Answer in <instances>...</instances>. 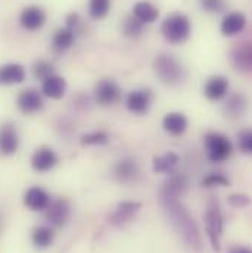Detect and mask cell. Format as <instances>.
<instances>
[{
  "instance_id": "obj_24",
  "label": "cell",
  "mask_w": 252,
  "mask_h": 253,
  "mask_svg": "<svg viewBox=\"0 0 252 253\" xmlns=\"http://www.w3.org/2000/svg\"><path fill=\"white\" fill-rule=\"evenodd\" d=\"M189 189V180L188 177L182 175V174H176L171 175L162 186L159 194H167V196H176L180 197L183 193H186Z\"/></svg>"
},
{
  "instance_id": "obj_33",
  "label": "cell",
  "mask_w": 252,
  "mask_h": 253,
  "mask_svg": "<svg viewBox=\"0 0 252 253\" xmlns=\"http://www.w3.org/2000/svg\"><path fill=\"white\" fill-rule=\"evenodd\" d=\"M199 6L208 13H220L224 10L226 3L224 0H199Z\"/></svg>"
},
{
  "instance_id": "obj_9",
  "label": "cell",
  "mask_w": 252,
  "mask_h": 253,
  "mask_svg": "<svg viewBox=\"0 0 252 253\" xmlns=\"http://www.w3.org/2000/svg\"><path fill=\"white\" fill-rule=\"evenodd\" d=\"M140 209H142L140 202H131V200L121 202L117 205V208L111 213L109 222L115 227H124L128 222L133 221V218L139 213Z\"/></svg>"
},
{
  "instance_id": "obj_35",
  "label": "cell",
  "mask_w": 252,
  "mask_h": 253,
  "mask_svg": "<svg viewBox=\"0 0 252 253\" xmlns=\"http://www.w3.org/2000/svg\"><path fill=\"white\" fill-rule=\"evenodd\" d=\"M229 203L233 206V208H247L250 205V196L248 194H244V193H235V194H230L229 196Z\"/></svg>"
},
{
  "instance_id": "obj_12",
  "label": "cell",
  "mask_w": 252,
  "mask_h": 253,
  "mask_svg": "<svg viewBox=\"0 0 252 253\" xmlns=\"http://www.w3.org/2000/svg\"><path fill=\"white\" fill-rule=\"evenodd\" d=\"M45 211H46V219L50 222V225L62 227L66 219L69 218L71 206L66 199H58V200H50L49 206Z\"/></svg>"
},
{
  "instance_id": "obj_29",
  "label": "cell",
  "mask_w": 252,
  "mask_h": 253,
  "mask_svg": "<svg viewBox=\"0 0 252 253\" xmlns=\"http://www.w3.org/2000/svg\"><path fill=\"white\" fill-rule=\"evenodd\" d=\"M143 28H145V25L140 21H137L133 15L127 16L123 22V33L127 37H131V39L140 37L143 34Z\"/></svg>"
},
{
  "instance_id": "obj_18",
  "label": "cell",
  "mask_w": 252,
  "mask_h": 253,
  "mask_svg": "<svg viewBox=\"0 0 252 253\" xmlns=\"http://www.w3.org/2000/svg\"><path fill=\"white\" fill-rule=\"evenodd\" d=\"M24 203L28 209H31L34 212L45 211L50 203V196L42 187H31L27 190V193L24 196Z\"/></svg>"
},
{
  "instance_id": "obj_20",
  "label": "cell",
  "mask_w": 252,
  "mask_h": 253,
  "mask_svg": "<svg viewBox=\"0 0 252 253\" xmlns=\"http://www.w3.org/2000/svg\"><path fill=\"white\" fill-rule=\"evenodd\" d=\"M27 72L25 68L19 63H6L0 66V84L1 85H13L25 81Z\"/></svg>"
},
{
  "instance_id": "obj_22",
  "label": "cell",
  "mask_w": 252,
  "mask_h": 253,
  "mask_svg": "<svg viewBox=\"0 0 252 253\" xmlns=\"http://www.w3.org/2000/svg\"><path fill=\"white\" fill-rule=\"evenodd\" d=\"M232 63L238 71L250 72L252 69V47L251 43H241L232 52Z\"/></svg>"
},
{
  "instance_id": "obj_4",
  "label": "cell",
  "mask_w": 252,
  "mask_h": 253,
  "mask_svg": "<svg viewBox=\"0 0 252 253\" xmlns=\"http://www.w3.org/2000/svg\"><path fill=\"white\" fill-rule=\"evenodd\" d=\"M203 221H205V231H206V236L209 239L212 249L215 252H220L221 251L220 237L224 230V218H223L220 205L215 199L209 200L206 206V212L203 215Z\"/></svg>"
},
{
  "instance_id": "obj_26",
  "label": "cell",
  "mask_w": 252,
  "mask_h": 253,
  "mask_svg": "<svg viewBox=\"0 0 252 253\" xmlns=\"http://www.w3.org/2000/svg\"><path fill=\"white\" fill-rule=\"evenodd\" d=\"M33 245L39 249H46L53 243V231L49 227H37L33 230Z\"/></svg>"
},
{
  "instance_id": "obj_37",
  "label": "cell",
  "mask_w": 252,
  "mask_h": 253,
  "mask_svg": "<svg viewBox=\"0 0 252 253\" xmlns=\"http://www.w3.org/2000/svg\"><path fill=\"white\" fill-rule=\"evenodd\" d=\"M229 253H251V251L247 249V248H244V246H235V248L230 249Z\"/></svg>"
},
{
  "instance_id": "obj_30",
  "label": "cell",
  "mask_w": 252,
  "mask_h": 253,
  "mask_svg": "<svg viewBox=\"0 0 252 253\" xmlns=\"http://www.w3.org/2000/svg\"><path fill=\"white\" fill-rule=\"evenodd\" d=\"M83 146H105L109 141V135L105 131H93L81 135Z\"/></svg>"
},
{
  "instance_id": "obj_6",
  "label": "cell",
  "mask_w": 252,
  "mask_h": 253,
  "mask_svg": "<svg viewBox=\"0 0 252 253\" xmlns=\"http://www.w3.org/2000/svg\"><path fill=\"white\" fill-rule=\"evenodd\" d=\"M95 99L101 106L115 105L121 99V87L114 80H101L95 85Z\"/></svg>"
},
{
  "instance_id": "obj_21",
  "label": "cell",
  "mask_w": 252,
  "mask_h": 253,
  "mask_svg": "<svg viewBox=\"0 0 252 253\" xmlns=\"http://www.w3.org/2000/svg\"><path fill=\"white\" fill-rule=\"evenodd\" d=\"M179 162H180V156L176 152H165L153 158L152 171L156 174H173Z\"/></svg>"
},
{
  "instance_id": "obj_32",
  "label": "cell",
  "mask_w": 252,
  "mask_h": 253,
  "mask_svg": "<svg viewBox=\"0 0 252 253\" xmlns=\"http://www.w3.org/2000/svg\"><path fill=\"white\" fill-rule=\"evenodd\" d=\"M202 184L205 187H227L230 186V180L220 172H212L202 180Z\"/></svg>"
},
{
  "instance_id": "obj_25",
  "label": "cell",
  "mask_w": 252,
  "mask_h": 253,
  "mask_svg": "<svg viewBox=\"0 0 252 253\" xmlns=\"http://www.w3.org/2000/svg\"><path fill=\"white\" fill-rule=\"evenodd\" d=\"M75 43V33L66 27L59 28L53 39H52V46H53V50L58 52V53H63L66 52L68 49H71Z\"/></svg>"
},
{
  "instance_id": "obj_28",
  "label": "cell",
  "mask_w": 252,
  "mask_h": 253,
  "mask_svg": "<svg viewBox=\"0 0 252 253\" xmlns=\"http://www.w3.org/2000/svg\"><path fill=\"white\" fill-rule=\"evenodd\" d=\"M247 100L242 94H233L226 102V112H229L233 117H241L245 111Z\"/></svg>"
},
{
  "instance_id": "obj_13",
  "label": "cell",
  "mask_w": 252,
  "mask_h": 253,
  "mask_svg": "<svg viewBox=\"0 0 252 253\" xmlns=\"http://www.w3.org/2000/svg\"><path fill=\"white\" fill-rule=\"evenodd\" d=\"M229 80L223 75H214L206 80L203 87V94L211 102H218L224 99L229 93Z\"/></svg>"
},
{
  "instance_id": "obj_3",
  "label": "cell",
  "mask_w": 252,
  "mask_h": 253,
  "mask_svg": "<svg viewBox=\"0 0 252 253\" xmlns=\"http://www.w3.org/2000/svg\"><path fill=\"white\" fill-rule=\"evenodd\" d=\"M153 71L158 80L168 85H176L185 80V68L173 55H159L153 61Z\"/></svg>"
},
{
  "instance_id": "obj_16",
  "label": "cell",
  "mask_w": 252,
  "mask_h": 253,
  "mask_svg": "<svg viewBox=\"0 0 252 253\" xmlns=\"http://www.w3.org/2000/svg\"><path fill=\"white\" fill-rule=\"evenodd\" d=\"M140 174L139 165L134 159L131 158H124L118 161L114 167V175L120 183H131L136 181Z\"/></svg>"
},
{
  "instance_id": "obj_23",
  "label": "cell",
  "mask_w": 252,
  "mask_h": 253,
  "mask_svg": "<svg viewBox=\"0 0 252 253\" xmlns=\"http://www.w3.org/2000/svg\"><path fill=\"white\" fill-rule=\"evenodd\" d=\"M131 15L137 21H140L143 25H148V24H153L158 19L159 10L153 3H151L148 0H142V1H137L133 6V13Z\"/></svg>"
},
{
  "instance_id": "obj_17",
  "label": "cell",
  "mask_w": 252,
  "mask_h": 253,
  "mask_svg": "<svg viewBox=\"0 0 252 253\" xmlns=\"http://www.w3.org/2000/svg\"><path fill=\"white\" fill-rule=\"evenodd\" d=\"M66 91V81L61 75H50L42 81V94H45L49 99L59 100L65 96Z\"/></svg>"
},
{
  "instance_id": "obj_1",
  "label": "cell",
  "mask_w": 252,
  "mask_h": 253,
  "mask_svg": "<svg viewBox=\"0 0 252 253\" xmlns=\"http://www.w3.org/2000/svg\"><path fill=\"white\" fill-rule=\"evenodd\" d=\"M159 202L167 213V218L170 219L171 225L176 228L179 236L183 239L186 246L195 252L202 251V239L199 233V227L193 216L189 213V211L182 205L179 197L176 196H167L159 194Z\"/></svg>"
},
{
  "instance_id": "obj_2",
  "label": "cell",
  "mask_w": 252,
  "mask_h": 253,
  "mask_svg": "<svg viewBox=\"0 0 252 253\" xmlns=\"http://www.w3.org/2000/svg\"><path fill=\"white\" fill-rule=\"evenodd\" d=\"M161 33L168 43L182 44L192 34L190 19L182 12H174L164 19V22L161 25Z\"/></svg>"
},
{
  "instance_id": "obj_8",
  "label": "cell",
  "mask_w": 252,
  "mask_h": 253,
  "mask_svg": "<svg viewBox=\"0 0 252 253\" xmlns=\"http://www.w3.org/2000/svg\"><path fill=\"white\" fill-rule=\"evenodd\" d=\"M16 106L24 115H33L43 108V96L39 90L36 88H27L22 90L18 94L16 99Z\"/></svg>"
},
{
  "instance_id": "obj_11",
  "label": "cell",
  "mask_w": 252,
  "mask_h": 253,
  "mask_svg": "<svg viewBox=\"0 0 252 253\" xmlns=\"http://www.w3.org/2000/svg\"><path fill=\"white\" fill-rule=\"evenodd\" d=\"M58 164V155L50 147H39L31 156V167L37 172H48Z\"/></svg>"
},
{
  "instance_id": "obj_34",
  "label": "cell",
  "mask_w": 252,
  "mask_h": 253,
  "mask_svg": "<svg viewBox=\"0 0 252 253\" xmlns=\"http://www.w3.org/2000/svg\"><path fill=\"white\" fill-rule=\"evenodd\" d=\"M238 146L244 153L252 152V132L251 129L245 128L238 134Z\"/></svg>"
},
{
  "instance_id": "obj_19",
  "label": "cell",
  "mask_w": 252,
  "mask_h": 253,
  "mask_svg": "<svg viewBox=\"0 0 252 253\" xmlns=\"http://www.w3.org/2000/svg\"><path fill=\"white\" fill-rule=\"evenodd\" d=\"M188 126H189V121L182 112H168L162 120L164 131L174 137L183 135L186 132Z\"/></svg>"
},
{
  "instance_id": "obj_10",
  "label": "cell",
  "mask_w": 252,
  "mask_h": 253,
  "mask_svg": "<svg viewBox=\"0 0 252 253\" xmlns=\"http://www.w3.org/2000/svg\"><path fill=\"white\" fill-rule=\"evenodd\" d=\"M19 24L27 31H37L46 24V12L40 6H27L19 15Z\"/></svg>"
},
{
  "instance_id": "obj_14",
  "label": "cell",
  "mask_w": 252,
  "mask_h": 253,
  "mask_svg": "<svg viewBox=\"0 0 252 253\" xmlns=\"http://www.w3.org/2000/svg\"><path fill=\"white\" fill-rule=\"evenodd\" d=\"M19 147V137L16 126L6 123L0 126V153L4 156L13 155Z\"/></svg>"
},
{
  "instance_id": "obj_27",
  "label": "cell",
  "mask_w": 252,
  "mask_h": 253,
  "mask_svg": "<svg viewBox=\"0 0 252 253\" xmlns=\"http://www.w3.org/2000/svg\"><path fill=\"white\" fill-rule=\"evenodd\" d=\"M111 10V0H89V15L93 19H103Z\"/></svg>"
},
{
  "instance_id": "obj_15",
  "label": "cell",
  "mask_w": 252,
  "mask_h": 253,
  "mask_svg": "<svg viewBox=\"0 0 252 253\" xmlns=\"http://www.w3.org/2000/svg\"><path fill=\"white\" fill-rule=\"evenodd\" d=\"M245 25H247V16L242 12H230L223 18L220 31L224 37H233L242 33Z\"/></svg>"
},
{
  "instance_id": "obj_36",
  "label": "cell",
  "mask_w": 252,
  "mask_h": 253,
  "mask_svg": "<svg viewBox=\"0 0 252 253\" xmlns=\"http://www.w3.org/2000/svg\"><path fill=\"white\" fill-rule=\"evenodd\" d=\"M78 24H80V15H78V13H71V15H68V18H66V25H65L66 28H69V30H72V31L75 33Z\"/></svg>"
},
{
  "instance_id": "obj_7",
  "label": "cell",
  "mask_w": 252,
  "mask_h": 253,
  "mask_svg": "<svg viewBox=\"0 0 252 253\" xmlns=\"http://www.w3.org/2000/svg\"><path fill=\"white\" fill-rule=\"evenodd\" d=\"M126 106L127 111L133 115H146L152 106V93L146 88L130 91L126 97Z\"/></svg>"
},
{
  "instance_id": "obj_5",
  "label": "cell",
  "mask_w": 252,
  "mask_h": 253,
  "mask_svg": "<svg viewBox=\"0 0 252 253\" xmlns=\"http://www.w3.org/2000/svg\"><path fill=\"white\" fill-rule=\"evenodd\" d=\"M205 147H206L208 159L212 164H220L227 161L233 150L232 141L220 132H208L205 135Z\"/></svg>"
},
{
  "instance_id": "obj_31",
  "label": "cell",
  "mask_w": 252,
  "mask_h": 253,
  "mask_svg": "<svg viewBox=\"0 0 252 253\" xmlns=\"http://www.w3.org/2000/svg\"><path fill=\"white\" fill-rule=\"evenodd\" d=\"M33 74L37 80H45L50 75L55 74V66L53 63H50L49 61H37V62L33 65Z\"/></svg>"
}]
</instances>
